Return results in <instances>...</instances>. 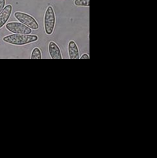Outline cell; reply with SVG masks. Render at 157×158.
I'll return each mask as SVG.
<instances>
[{"label": "cell", "mask_w": 157, "mask_h": 158, "mask_svg": "<svg viewBox=\"0 0 157 158\" xmlns=\"http://www.w3.org/2000/svg\"><path fill=\"white\" fill-rule=\"evenodd\" d=\"M39 40V36L31 34H12L4 36L2 41L11 45L23 46L36 42Z\"/></svg>", "instance_id": "obj_1"}, {"label": "cell", "mask_w": 157, "mask_h": 158, "mask_svg": "<svg viewBox=\"0 0 157 158\" xmlns=\"http://www.w3.org/2000/svg\"><path fill=\"white\" fill-rule=\"evenodd\" d=\"M56 25V15L53 6H49L46 10L43 19V28L47 35H51L54 33Z\"/></svg>", "instance_id": "obj_2"}, {"label": "cell", "mask_w": 157, "mask_h": 158, "mask_svg": "<svg viewBox=\"0 0 157 158\" xmlns=\"http://www.w3.org/2000/svg\"><path fill=\"white\" fill-rule=\"evenodd\" d=\"M14 18L19 21V22L22 23L23 24L28 26L32 30H38L39 28V24L38 21L35 19L34 17H32L30 14H26L24 12H20V11H17L14 13Z\"/></svg>", "instance_id": "obj_3"}, {"label": "cell", "mask_w": 157, "mask_h": 158, "mask_svg": "<svg viewBox=\"0 0 157 158\" xmlns=\"http://www.w3.org/2000/svg\"><path fill=\"white\" fill-rule=\"evenodd\" d=\"M6 28L13 34H31L32 32V29L23 24L22 23L16 21L6 23Z\"/></svg>", "instance_id": "obj_4"}, {"label": "cell", "mask_w": 157, "mask_h": 158, "mask_svg": "<svg viewBox=\"0 0 157 158\" xmlns=\"http://www.w3.org/2000/svg\"><path fill=\"white\" fill-rule=\"evenodd\" d=\"M13 11V6L10 4L6 6L0 13V29L6 24V22L10 18Z\"/></svg>", "instance_id": "obj_5"}, {"label": "cell", "mask_w": 157, "mask_h": 158, "mask_svg": "<svg viewBox=\"0 0 157 158\" xmlns=\"http://www.w3.org/2000/svg\"><path fill=\"white\" fill-rule=\"evenodd\" d=\"M48 51L52 59H62V54L60 47L56 43L50 41L48 45Z\"/></svg>", "instance_id": "obj_6"}, {"label": "cell", "mask_w": 157, "mask_h": 158, "mask_svg": "<svg viewBox=\"0 0 157 158\" xmlns=\"http://www.w3.org/2000/svg\"><path fill=\"white\" fill-rule=\"evenodd\" d=\"M68 51L70 59H79L80 58V51L78 46L74 40L69 41L68 44Z\"/></svg>", "instance_id": "obj_7"}, {"label": "cell", "mask_w": 157, "mask_h": 158, "mask_svg": "<svg viewBox=\"0 0 157 158\" xmlns=\"http://www.w3.org/2000/svg\"><path fill=\"white\" fill-rule=\"evenodd\" d=\"M31 59H42L43 56H42L41 50L39 47H35L32 50V52L31 54Z\"/></svg>", "instance_id": "obj_8"}, {"label": "cell", "mask_w": 157, "mask_h": 158, "mask_svg": "<svg viewBox=\"0 0 157 158\" xmlns=\"http://www.w3.org/2000/svg\"><path fill=\"white\" fill-rule=\"evenodd\" d=\"M74 4L76 6H90V0H75Z\"/></svg>", "instance_id": "obj_9"}, {"label": "cell", "mask_w": 157, "mask_h": 158, "mask_svg": "<svg viewBox=\"0 0 157 158\" xmlns=\"http://www.w3.org/2000/svg\"><path fill=\"white\" fill-rule=\"evenodd\" d=\"M6 6V0H0V13Z\"/></svg>", "instance_id": "obj_10"}, {"label": "cell", "mask_w": 157, "mask_h": 158, "mask_svg": "<svg viewBox=\"0 0 157 158\" xmlns=\"http://www.w3.org/2000/svg\"><path fill=\"white\" fill-rule=\"evenodd\" d=\"M80 59H89L90 58V56L88 54H83L81 57H80Z\"/></svg>", "instance_id": "obj_11"}]
</instances>
